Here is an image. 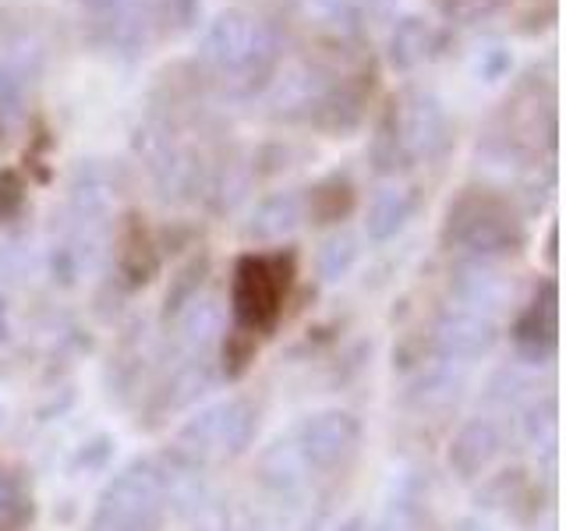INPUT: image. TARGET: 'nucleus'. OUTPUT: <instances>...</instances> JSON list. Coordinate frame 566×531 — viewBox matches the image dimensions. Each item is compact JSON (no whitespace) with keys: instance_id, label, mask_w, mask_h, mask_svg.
Returning a JSON list of instances; mask_svg holds the SVG:
<instances>
[{"instance_id":"18","label":"nucleus","mask_w":566,"mask_h":531,"mask_svg":"<svg viewBox=\"0 0 566 531\" xmlns=\"http://www.w3.org/2000/svg\"><path fill=\"white\" fill-rule=\"evenodd\" d=\"M354 209V185L347 174H329L305 191V217L315 223H340Z\"/></svg>"},{"instance_id":"26","label":"nucleus","mask_w":566,"mask_h":531,"mask_svg":"<svg viewBox=\"0 0 566 531\" xmlns=\"http://www.w3.org/2000/svg\"><path fill=\"white\" fill-rule=\"evenodd\" d=\"M308 14H318L329 29L340 35H358L361 32V8L354 0H305Z\"/></svg>"},{"instance_id":"15","label":"nucleus","mask_w":566,"mask_h":531,"mask_svg":"<svg viewBox=\"0 0 566 531\" xmlns=\"http://www.w3.org/2000/svg\"><path fill=\"white\" fill-rule=\"evenodd\" d=\"M117 266H120V277L132 283V288H142L159 273V248L149 238L146 223H142L135 212L120 227V238H117Z\"/></svg>"},{"instance_id":"13","label":"nucleus","mask_w":566,"mask_h":531,"mask_svg":"<svg viewBox=\"0 0 566 531\" xmlns=\"http://www.w3.org/2000/svg\"><path fill=\"white\" fill-rule=\"evenodd\" d=\"M442 46H447V32H439L418 14H407L394 25V32H389V40H386V64L400 71V75H407V71H415L418 64L436 61Z\"/></svg>"},{"instance_id":"38","label":"nucleus","mask_w":566,"mask_h":531,"mask_svg":"<svg viewBox=\"0 0 566 531\" xmlns=\"http://www.w3.org/2000/svg\"><path fill=\"white\" fill-rule=\"evenodd\" d=\"M0 138H4V117H0Z\"/></svg>"},{"instance_id":"32","label":"nucleus","mask_w":566,"mask_h":531,"mask_svg":"<svg viewBox=\"0 0 566 531\" xmlns=\"http://www.w3.org/2000/svg\"><path fill=\"white\" fill-rule=\"evenodd\" d=\"M524 429H527L531 442H542L545 436H553V429H556V400L548 397V400L531 407L527 418H524Z\"/></svg>"},{"instance_id":"24","label":"nucleus","mask_w":566,"mask_h":531,"mask_svg":"<svg viewBox=\"0 0 566 531\" xmlns=\"http://www.w3.org/2000/svg\"><path fill=\"white\" fill-rule=\"evenodd\" d=\"M209 386H212V365L191 358L185 368H177V376L170 383V404L174 407H185L191 400H199Z\"/></svg>"},{"instance_id":"17","label":"nucleus","mask_w":566,"mask_h":531,"mask_svg":"<svg viewBox=\"0 0 566 531\" xmlns=\"http://www.w3.org/2000/svg\"><path fill=\"white\" fill-rule=\"evenodd\" d=\"M513 333H517V344L531 358H538V354H545L556 344V283H545V294L524 309Z\"/></svg>"},{"instance_id":"33","label":"nucleus","mask_w":566,"mask_h":531,"mask_svg":"<svg viewBox=\"0 0 566 531\" xmlns=\"http://www.w3.org/2000/svg\"><path fill=\"white\" fill-rule=\"evenodd\" d=\"M22 273V252L11 241H0V283H11Z\"/></svg>"},{"instance_id":"27","label":"nucleus","mask_w":566,"mask_h":531,"mask_svg":"<svg viewBox=\"0 0 566 531\" xmlns=\"http://www.w3.org/2000/svg\"><path fill=\"white\" fill-rule=\"evenodd\" d=\"M156 14L164 32H195L202 22V0H156Z\"/></svg>"},{"instance_id":"19","label":"nucleus","mask_w":566,"mask_h":531,"mask_svg":"<svg viewBox=\"0 0 566 531\" xmlns=\"http://www.w3.org/2000/svg\"><path fill=\"white\" fill-rule=\"evenodd\" d=\"M308 475L312 471H308L305 460H301V454H297V447H294L291 439L273 442V447L259 457V478H262V486L273 489L276 496L294 492Z\"/></svg>"},{"instance_id":"9","label":"nucleus","mask_w":566,"mask_h":531,"mask_svg":"<svg viewBox=\"0 0 566 531\" xmlns=\"http://www.w3.org/2000/svg\"><path fill=\"white\" fill-rule=\"evenodd\" d=\"M117 199V177L103 159H82L67 185V227H106Z\"/></svg>"},{"instance_id":"14","label":"nucleus","mask_w":566,"mask_h":531,"mask_svg":"<svg viewBox=\"0 0 566 531\" xmlns=\"http://www.w3.org/2000/svg\"><path fill=\"white\" fill-rule=\"evenodd\" d=\"M421 206V195L415 188H386L376 199L368 202L365 212V238L368 241H394L400 230L415 220V212Z\"/></svg>"},{"instance_id":"20","label":"nucleus","mask_w":566,"mask_h":531,"mask_svg":"<svg viewBox=\"0 0 566 531\" xmlns=\"http://www.w3.org/2000/svg\"><path fill=\"white\" fill-rule=\"evenodd\" d=\"M217 333H223V305L217 298L195 294L188 305L177 312V336H181L191 351H202Z\"/></svg>"},{"instance_id":"37","label":"nucleus","mask_w":566,"mask_h":531,"mask_svg":"<svg viewBox=\"0 0 566 531\" xmlns=\"http://www.w3.org/2000/svg\"><path fill=\"white\" fill-rule=\"evenodd\" d=\"M457 531H489L482 521H460V528Z\"/></svg>"},{"instance_id":"23","label":"nucleus","mask_w":566,"mask_h":531,"mask_svg":"<svg viewBox=\"0 0 566 531\" xmlns=\"http://www.w3.org/2000/svg\"><path fill=\"white\" fill-rule=\"evenodd\" d=\"M209 273V256H195L185 262L177 277H170V291H167V315H177L195 294H202V280Z\"/></svg>"},{"instance_id":"31","label":"nucleus","mask_w":566,"mask_h":531,"mask_svg":"<svg viewBox=\"0 0 566 531\" xmlns=\"http://www.w3.org/2000/svg\"><path fill=\"white\" fill-rule=\"evenodd\" d=\"M22 96H25V79L0 61V117L22 111Z\"/></svg>"},{"instance_id":"6","label":"nucleus","mask_w":566,"mask_h":531,"mask_svg":"<svg viewBox=\"0 0 566 531\" xmlns=\"http://www.w3.org/2000/svg\"><path fill=\"white\" fill-rule=\"evenodd\" d=\"M397 117H400V138L407 164H439L453 149V121L432 88L407 85L397 93Z\"/></svg>"},{"instance_id":"29","label":"nucleus","mask_w":566,"mask_h":531,"mask_svg":"<svg viewBox=\"0 0 566 531\" xmlns=\"http://www.w3.org/2000/svg\"><path fill=\"white\" fill-rule=\"evenodd\" d=\"M25 206V177L14 167L0 170V223L14 220Z\"/></svg>"},{"instance_id":"25","label":"nucleus","mask_w":566,"mask_h":531,"mask_svg":"<svg viewBox=\"0 0 566 531\" xmlns=\"http://www.w3.org/2000/svg\"><path fill=\"white\" fill-rule=\"evenodd\" d=\"M510 8V0H436V11L450 25H474Z\"/></svg>"},{"instance_id":"7","label":"nucleus","mask_w":566,"mask_h":531,"mask_svg":"<svg viewBox=\"0 0 566 531\" xmlns=\"http://www.w3.org/2000/svg\"><path fill=\"white\" fill-rule=\"evenodd\" d=\"M371 93H376V64H358L344 75H329L305 124L329 138H347L365 124Z\"/></svg>"},{"instance_id":"3","label":"nucleus","mask_w":566,"mask_h":531,"mask_svg":"<svg viewBox=\"0 0 566 531\" xmlns=\"http://www.w3.org/2000/svg\"><path fill=\"white\" fill-rule=\"evenodd\" d=\"M167 475L159 460H135L111 478L88 518V531H159L167 518Z\"/></svg>"},{"instance_id":"28","label":"nucleus","mask_w":566,"mask_h":531,"mask_svg":"<svg viewBox=\"0 0 566 531\" xmlns=\"http://www.w3.org/2000/svg\"><path fill=\"white\" fill-rule=\"evenodd\" d=\"M29 500H25V492L22 486L14 482V475H8L4 468H0V524H18V521H25V513H29Z\"/></svg>"},{"instance_id":"36","label":"nucleus","mask_w":566,"mask_h":531,"mask_svg":"<svg viewBox=\"0 0 566 531\" xmlns=\"http://www.w3.org/2000/svg\"><path fill=\"white\" fill-rule=\"evenodd\" d=\"M361 4H368L371 11H379V14H382V11H389V8H394L397 0H361Z\"/></svg>"},{"instance_id":"22","label":"nucleus","mask_w":566,"mask_h":531,"mask_svg":"<svg viewBox=\"0 0 566 531\" xmlns=\"http://www.w3.org/2000/svg\"><path fill=\"white\" fill-rule=\"evenodd\" d=\"M361 256V248H358V238L347 235V230H340V235H333L323 248H318V277H323L326 283L333 280H340L354 270V262H358Z\"/></svg>"},{"instance_id":"21","label":"nucleus","mask_w":566,"mask_h":531,"mask_svg":"<svg viewBox=\"0 0 566 531\" xmlns=\"http://www.w3.org/2000/svg\"><path fill=\"white\" fill-rule=\"evenodd\" d=\"M457 294H460V301H464V309H471V312L485 309L489 312L503 301L506 283L500 273L489 270V262L474 259L471 266H464V270L457 273Z\"/></svg>"},{"instance_id":"11","label":"nucleus","mask_w":566,"mask_h":531,"mask_svg":"<svg viewBox=\"0 0 566 531\" xmlns=\"http://www.w3.org/2000/svg\"><path fill=\"white\" fill-rule=\"evenodd\" d=\"M503 454V429L495 425L492 418H468L464 425L457 429V436L450 439V468L457 478H482L492 465L495 457Z\"/></svg>"},{"instance_id":"16","label":"nucleus","mask_w":566,"mask_h":531,"mask_svg":"<svg viewBox=\"0 0 566 531\" xmlns=\"http://www.w3.org/2000/svg\"><path fill=\"white\" fill-rule=\"evenodd\" d=\"M368 159H371V167H376V174H382V177L411 170L407 153H403V138H400L397 96H389L382 103L379 121H376V128H371V138H368Z\"/></svg>"},{"instance_id":"34","label":"nucleus","mask_w":566,"mask_h":531,"mask_svg":"<svg viewBox=\"0 0 566 531\" xmlns=\"http://www.w3.org/2000/svg\"><path fill=\"white\" fill-rule=\"evenodd\" d=\"M376 531H418V521H415V513L407 507H397Z\"/></svg>"},{"instance_id":"4","label":"nucleus","mask_w":566,"mask_h":531,"mask_svg":"<svg viewBox=\"0 0 566 531\" xmlns=\"http://www.w3.org/2000/svg\"><path fill=\"white\" fill-rule=\"evenodd\" d=\"M291 283H294V252L241 256L234 266V283H230V309H234L238 326L248 333L273 330Z\"/></svg>"},{"instance_id":"1","label":"nucleus","mask_w":566,"mask_h":531,"mask_svg":"<svg viewBox=\"0 0 566 531\" xmlns=\"http://www.w3.org/2000/svg\"><path fill=\"white\" fill-rule=\"evenodd\" d=\"M283 58L280 32L241 8L220 11L199 40V67L230 100H255L276 82Z\"/></svg>"},{"instance_id":"30","label":"nucleus","mask_w":566,"mask_h":531,"mask_svg":"<svg viewBox=\"0 0 566 531\" xmlns=\"http://www.w3.org/2000/svg\"><path fill=\"white\" fill-rule=\"evenodd\" d=\"M510 71H513V53L506 46H485L482 58H478V64H474V75L489 85L510 79Z\"/></svg>"},{"instance_id":"8","label":"nucleus","mask_w":566,"mask_h":531,"mask_svg":"<svg viewBox=\"0 0 566 531\" xmlns=\"http://www.w3.org/2000/svg\"><path fill=\"white\" fill-rule=\"evenodd\" d=\"M301 460L308 471H336L358 454L361 447V421L350 412H315L291 433Z\"/></svg>"},{"instance_id":"12","label":"nucleus","mask_w":566,"mask_h":531,"mask_svg":"<svg viewBox=\"0 0 566 531\" xmlns=\"http://www.w3.org/2000/svg\"><path fill=\"white\" fill-rule=\"evenodd\" d=\"M305 220H308L305 217V191H297V188L273 191L252 209V217L244 223V241L276 244L283 238H291Z\"/></svg>"},{"instance_id":"2","label":"nucleus","mask_w":566,"mask_h":531,"mask_svg":"<svg viewBox=\"0 0 566 531\" xmlns=\"http://www.w3.org/2000/svg\"><path fill=\"white\" fill-rule=\"evenodd\" d=\"M442 241L450 248H460L471 259H506L521 252L524 244V223L510 199L485 188L460 191L447 209V223H442Z\"/></svg>"},{"instance_id":"5","label":"nucleus","mask_w":566,"mask_h":531,"mask_svg":"<svg viewBox=\"0 0 566 531\" xmlns=\"http://www.w3.org/2000/svg\"><path fill=\"white\" fill-rule=\"evenodd\" d=\"M255 425H259L255 407L234 397V400L209 404L195 418H188L177 442H181V450L195 465L199 460H230L252 447Z\"/></svg>"},{"instance_id":"35","label":"nucleus","mask_w":566,"mask_h":531,"mask_svg":"<svg viewBox=\"0 0 566 531\" xmlns=\"http://www.w3.org/2000/svg\"><path fill=\"white\" fill-rule=\"evenodd\" d=\"M67 4H75V8H82V11H88V14H96V18H106L111 11L120 8V0H67Z\"/></svg>"},{"instance_id":"10","label":"nucleus","mask_w":566,"mask_h":531,"mask_svg":"<svg viewBox=\"0 0 566 531\" xmlns=\"http://www.w3.org/2000/svg\"><path fill=\"white\" fill-rule=\"evenodd\" d=\"M500 333L495 323L485 312H471V309H453L439 319L436 326V347L447 362H474L485 358L495 347Z\"/></svg>"}]
</instances>
